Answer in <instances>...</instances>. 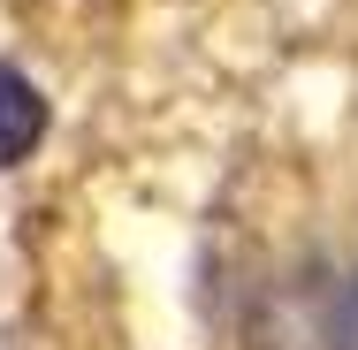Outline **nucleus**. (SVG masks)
<instances>
[{
	"label": "nucleus",
	"instance_id": "1",
	"mask_svg": "<svg viewBox=\"0 0 358 350\" xmlns=\"http://www.w3.org/2000/svg\"><path fill=\"white\" fill-rule=\"evenodd\" d=\"M38 138H46V99H38V84L0 61V168L31 160V145H38Z\"/></svg>",
	"mask_w": 358,
	"mask_h": 350
}]
</instances>
